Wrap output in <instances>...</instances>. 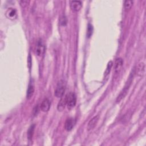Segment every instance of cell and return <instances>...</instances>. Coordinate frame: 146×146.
<instances>
[{"label":"cell","instance_id":"15","mask_svg":"<svg viewBox=\"0 0 146 146\" xmlns=\"http://www.w3.org/2000/svg\"><path fill=\"white\" fill-rule=\"evenodd\" d=\"M92 32H93V28L92 26L90 24H89L88 25V28H87V37L89 38L91 37V36L92 34Z\"/></svg>","mask_w":146,"mask_h":146},{"label":"cell","instance_id":"1","mask_svg":"<svg viewBox=\"0 0 146 146\" xmlns=\"http://www.w3.org/2000/svg\"><path fill=\"white\" fill-rule=\"evenodd\" d=\"M66 88V84L63 81H60L57 84L55 90V96L57 98H62L65 93Z\"/></svg>","mask_w":146,"mask_h":146},{"label":"cell","instance_id":"10","mask_svg":"<svg viewBox=\"0 0 146 146\" xmlns=\"http://www.w3.org/2000/svg\"><path fill=\"white\" fill-rule=\"evenodd\" d=\"M98 120H99V115H96L94 116L92 119H91L88 124V126H87L88 129L89 130L92 129L96 125Z\"/></svg>","mask_w":146,"mask_h":146},{"label":"cell","instance_id":"9","mask_svg":"<svg viewBox=\"0 0 146 146\" xmlns=\"http://www.w3.org/2000/svg\"><path fill=\"white\" fill-rule=\"evenodd\" d=\"M50 108V102L49 100L47 98L45 99L41 104V109L44 112H48Z\"/></svg>","mask_w":146,"mask_h":146},{"label":"cell","instance_id":"6","mask_svg":"<svg viewBox=\"0 0 146 146\" xmlns=\"http://www.w3.org/2000/svg\"><path fill=\"white\" fill-rule=\"evenodd\" d=\"M17 11L14 8H9L6 12V16L10 20H13L17 18Z\"/></svg>","mask_w":146,"mask_h":146},{"label":"cell","instance_id":"5","mask_svg":"<svg viewBox=\"0 0 146 146\" xmlns=\"http://www.w3.org/2000/svg\"><path fill=\"white\" fill-rule=\"evenodd\" d=\"M82 4L79 1H72L70 2V8L75 12H78L82 8Z\"/></svg>","mask_w":146,"mask_h":146},{"label":"cell","instance_id":"17","mask_svg":"<svg viewBox=\"0 0 146 146\" xmlns=\"http://www.w3.org/2000/svg\"><path fill=\"white\" fill-rule=\"evenodd\" d=\"M60 22H61V24L63 26H65L67 24V19L66 18V17L65 16H63L61 19H60Z\"/></svg>","mask_w":146,"mask_h":146},{"label":"cell","instance_id":"4","mask_svg":"<svg viewBox=\"0 0 146 146\" xmlns=\"http://www.w3.org/2000/svg\"><path fill=\"white\" fill-rule=\"evenodd\" d=\"M75 124V120L74 118H70L67 119L65 124V129L68 131H71L74 127Z\"/></svg>","mask_w":146,"mask_h":146},{"label":"cell","instance_id":"18","mask_svg":"<svg viewBox=\"0 0 146 146\" xmlns=\"http://www.w3.org/2000/svg\"><path fill=\"white\" fill-rule=\"evenodd\" d=\"M31 59H32V58H31V56L30 55L28 57V66L30 69L31 68V65H32V60Z\"/></svg>","mask_w":146,"mask_h":146},{"label":"cell","instance_id":"7","mask_svg":"<svg viewBox=\"0 0 146 146\" xmlns=\"http://www.w3.org/2000/svg\"><path fill=\"white\" fill-rule=\"evenodd\" d=\"M123 60L121 58H118L116 59L114 64V71L115 73H119L123 66Z\"/></svg>","mask_w":146,"mask_h":146},{"label":"cell","instance_id":"13","mask_svg":"<svg viewBox=\"0 0 146 146\" xmlns=\"http://www.w3.org/2000/svg\"><path fill=\"white\" fill-rule=\"evenodd\" d=\"M133 4V1H130V0H127V1H124V8L126 10H128L130 9L132 7Z\"/></svg>","mask_w":146,"mask_h":146},{"label":"cell","instance_id":"16","mask_svg":"<svg viewBox=\"0 0 146 146\" xmlns=\"http://www.w3.org/2000/svg\"><path fill=\"white\" fill-rule=\"evenodd\" d=\"M112 66V61H110V62H108V65H107V69H106V71H105V75H107L110 73Z\"/></svg>","mask_w":146,"mask_h":146},{"label":"cell","instance_id":"3","mask_svg":"<svg viewBox=\"0 0 146 146\" xmlns=\"http://www.w3.org/2000/svg\"><path fill=\"white\" fill-rule=\"evenodd\" d=\"M45 51V46L42 39L40 38L37 42L36 46V53L37 55H42Z\"/></svg>","mask_w":146,"mask_h":146},{"label":"cell","instance_id":"12","mask_svg":"<svg viewBox=\"0 0 146 146\" xmlns=\"http://www.w3.org/2000/svg\"><path fill=\"white\" fill-rule=\"evenodd\" d=\"M65 105H66V97H62L58 105V110L60 111L64 110Z\"/></svg>","mask_w":146,"mask_h":146},{"label":"cell","instance_id":"14","mask_svg":"<svg viewBox=\"0 0 146 146\" xmlns=\"http://www.w3.org/2000/svg\"><path fill=\"white\" fill-rule=\"evenodd\" d=\"M34 125H32L30 128L28 130V137L29 139H31L33 136V134L34 132Z\"/></svg>","mask_w":146,"mask_h":146},{"label":"cell","instance_id":"8","mask_svg":"<svg viewBox=\"0 0 146 146\" xmlns=\"http://www.w3.org/2000/svg\"><path fill=\"white\" fill-rule=\"evenodd\" d=\"M34 90H35V87H34V85L33 82H30L29 86H28V89L27 90V94H26V98L28 99H30L33 95L34 92Z\"/></svg>","mask_w":146,"mask_h":146},{"label":"cell","instance_id":"2","mask_svg":"<svg viewBox=\"0 0 146 146\" xmlns=\"http://www.w3.org/2000/svg\"><path fill=\"white\" fill-rule=\"evenodd\" d=\"M66 105L69 109H71L74 107L77 103V98L74 93L70 92L66 96Z\"/></svg>","mask_w":146,"mask_h":146},{"label":"cell","instance_id":"11","mask_svg":"<svg viewBox=\"0 0 146 146\" xmlns=\"http://www.w3.org/2000/svg\"><path fill=\"white\" fill-rule=\"evenodd\" d=\"M145 65L143 62H140L138 64L136 68V74L139 76H142L144 73Z\"/></svg>","mask_w":146,"mask_h":146}]
</instances>
